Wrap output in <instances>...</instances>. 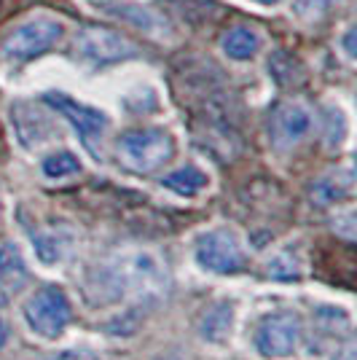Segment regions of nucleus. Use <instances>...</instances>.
I'll return each instance as SVG.
<instances>
[{
  "label": "nucleus",
  "instance_id": "1",
  "mask_svg": "<svg viewBox=\"0 0 357 360\" xmlns=\"http://www.w3.org/2000/svg\"><path fill=\"white\" fill-rule=\"evenodd\" d=\"M175 156V137L162 127L129 129L119 137V159L137 175H150L162 169Z\"/></svg>",
  "mask_w": 357,
  "mask_h": 360
},
{
  "label": "nucleus",
  "instance_id": "2",
  "mask_svg": "<svg viewBox=\"0 0 357 360\" xmlns=\"http://www.w3.org/2000/svg\"><path fill=\"white\" fill-rule=\"evenodd\" d=\"M62 32H65V27H62L60 19L46 14L32 16V19L19 25L8 35V41L3 46V57L8 62H14V65H22V62L32 60V57H41L44 51H48L60 41Z\"/></svg>",
  "mask_w": 357,
  "mask_h": 360
},
{
  "label": "nucleus",
  "instance_id": "3",
  "mask_svg": "<svg viewBox=\"0 0 357 360\" xmlns=\"http://www.w3.org/2000/svg\"><path fill=\"white\" fill-rule=\"evenodd\" d=\"M25 320L38 336L44 339H57L62 330L73 320V307L65 290L57 285L41 288L27 304H25Z\"/></svg>",
  "mask_w": 357,
  "mask_h": 360
},
{
  "label": "nucleus",
  "instance_id": "4",
  "mask_svg": "<svg viewBox=\"0 0 357 360\" xmlns=\"http://www.w3.org/2000/svg\"><path fill=\"white\" fill-rule=\"evenodd\" d=\"M301 317L293 312H274L266 315L258 328H255V349L264 358H287L296 352L298 342H301Z\"/></svg>",
  "mask_w": 357,
  "mask_h": 360
},
{
  "label": "nucleus",
  "instance_id": "5",
  "mask_svg": "<svg viewBox=\"0 0 357 360\" xmlns=\"http://www.w3.org/2000/svg\"><path fill=\"white\" fill-rule=\"evenodd\" d=\"M196 261L202 269L215 274H237L247 264L242 245L228 229H215L202 234L196 242Z\"/></svg>",
  "mask_w": 357,
  "mask_h": 360
},
{
  "label": "nucleus",
  "instance_id": "6",
  "mask_svg": "<svg viewBox=\"0 0 357 360\" xmlns=\"http://www.w3.org/2000/svg\"><path fill=\"white\" fill-rule=\"evenodd\" d=\"M75 51L91 65H110V62L137 57V46L121 32H113L108 27H84L75 35Z\"/></svg>",
  "mask_w": 357,
  "mask_h": 360
},
{
  "label": "nucleus",
  "instance_id": "7",
  "mask_svg": "<svg viewBox=\"0 0 357 360\" xmlns=\"http://www.w3.org/2000/svg\"><path fill=\"white\" fill-rule=\"evenodd\" d=\"M46 103L57 108L62 116L73 124L75 132L84 140V146L100 159V143H103V135L105 129H108V116H105L103 110L84 105V103H75L73 97H67L62 91H48Z\"/></svg>",
  "mask_w": 357,
  "mask_h": 360
},
{
  "label": "nucleus",
  "instance_id": "8",
  "mask_svg": "<svg viewBox=\"0 0 357 360\" xmlns=\"http://www.w3.org/2000/svg\"><path fill=\"white\" fill-rule=\"evenodd\" d=\"M312 129V116L309 110L301 105H293V103H285V105H277L274 113H271V121H268V135H271V143L274 148L287 150L298 146L304 137L309 135Z\"/></svg>",
  "mask_w": 357,
  "mask_h": 360
},
{
  "label": "nucleus",
  "instance_id": "9",
  "mask_svg": "<svg viewBox=\"0 0 357 360\" xmlns=\"http://www.w3.org/2000/svg\"><path fill=\"white\" fill-rule=\"evenodd\" d=\"M27 283H30V271H27L22 250L14 242H0V290L16 296Z\"/></svg>",
  "mask_w": 357,
  "mask_h": 360
},
{
  "label": "nucleus",
  "instance_id": "10",
  "mask_svg": "<svg viewBox=\"0 0 357 360\" xmlns=\"http://www.w3.org/2000/svg\"><path fill=\"white\" fill-rule=\"evenodd\" d=\"M11 119H14L16 132H19L25 146H41L46 137H48V132H51L48 121L41 113H35L30 105H16L11 110Z\"/></svg>",
  "mask_w": 357,
  "mask_h": 360
},
{
  "label": "nucleus",
  "instance_id": "11",
  "mask_svg": "<svg viewBox=\"0 0 357 360\" xmlns=\"http://www.w3.org/2000/svg\"><path fill=\"white\" fill-rule=\"evenodd\" d=\"M352 186H355V175L352 169H342V172H330L323 180H317L314 186V199L317 205H330V202H339L352 194Z\"/></svg>",
  "mask_w": 357,
  "mask_h": 360
},
{
  "label": "nucleus",
  "instance_id": "12",
  "mask_svg": "<svg viewBox=\"0 0 357 360\" xmlns=\"http://www.w3.org/2000/svg\"><path fill=\"white\" fill-rule=\"evenodd\" d=\"M164 188L175 191L178 196H196L202 188H207V175L199 169V167H180L175 172H169L167 178L162 180Z\"/></svg>",
  "mask_w": 357,
  "mask_h": 360
},
{
  "label": "nucleus",
  "instance_id": "13",
  "mask_svg": "<svg viewBox=\"0 0 357 360\" xmlns=\"http://www.w3.org/2000/svg\"><path fill=\"white\" fill-rule=\"evenodd\" d=\"M261 46V38L247 27H234L223 35V51L231 60H250Z\"/></svg>",
  "mask_w": 357,
  "mask_h": 360
},
{
  "label": "nucleus",
  "instance_id": "14",
  "mask_svg": "<svg viewBox=\"0 0 357 360\" xmlns=\"http://www.w3.org/2000/svg\"><path fill=\"white\" fill-rule=\"evenodd\" d=\"M231 304H218V307H212L207 309V315L202 317V326H199V333L209 339V342H223L228 328H231Z\"/></svg>",
  "mask_w": 357,
  "mask_h": 360
},
{
  "label": "nucleus",
  "instance_id": "15",
  "mask_svg": "<svg viewBox=\"0 0 357 360\" xmlns=\"http://www.w3.org/2000/svg\"><path fill=\"white\" fill-rule=\"evenodd\" d=\"M81 172V162L78 156L70 153V150H57L51 156L44 159V175L51 180H60V178H70V175H78Z\"/></svg>",
  "mask_w": 357,
  "mask_h": 360
},
{
  "label": "nucleus",
  "instance_id": "16",
  "mask_svg": "<svg viewBox=\"0 0 357 360\" xmlns=\"http://www.w3.org/2000/svg\"><path fill=\"white\" fill-rule=\"evenodd\" d=\"M339 0H293V14L301 19V22H320L330 14V8L336 6Z\"/></svg>",
  "mask_w": 357,
  "mask_h": 360
},
{
  "label": "nucleus",
  "instance_id": "17",
  "mask_svg": "<svg viewBox=\"0 0 357 360\" xmlns=\"http://www.w3.org/2000/svg\"><path fill=\"white\" fill-rule=\"evenodd\" d=\"M268 277L274 280H298L301 277V269H298V261L290 253H283L277 258L268 261Z\"/></svg>",
  "mask_w": 357,
  "mask_h": 360
},
{
  "label": "nucleus",
  "instance_id": "18",
  "mask_svg": "<svg viewBox=\"0 0 357 360\" xmlns=\"http://www.w3.org/2000/svg\"><path fill=\"white\" fill-rule=\"evenodd\" d=\"M32 242H35V253L44 264H57L62 258V245L57 234H32Z\"/></svg>",
  "mask_w": 357,
  "mask_h": 360
},
{
  "label": "nucleus",
  "instance_id": "19",
  "mask_svg": "<svg viewBox=\"0 0 357 360\" xmlns=\"http://www.w3.org/2000/svg\"><path fill=\"white\" fill-rule=\"evenodd\" d=\"M32 360H94L89 352H75V349H62V352H51V355H41Z\"/></svg>",
  "mask_w": 357,
  "mask_h": 360
},
{
  "label": "nucleus",
  "instance_id": "20",
  "mask_svg": "<svg viewBox=\"0 0 357 360\" xmlns=\"http://www.w3.org/2000/svg\"><path fill=\"white\" fill-rule=\"evenodd\" d=\"M8 333H11V328H8V320H6V315H3V307H0V349L6 347V342H8Z\"/></svg>",
  "mask_w": 357,
  "mask_h": 360
},
{
  "label": "nucleus",
  "instance_id": "21",
  "mask_svg": "<svg viewBox=\"0 0 357 360\" xmlns=\"http://www.w3.org/2000/svg\"><path fill=\"white\" fill-rule=\"evenodd\" d=\"M352 41H355V27L346 32V38H344V49H346L349 57H355V44H352Z\"/></svg>",
  "mask_w": 357,
  "mask_h": 360
},
{
  "label": "nucleus",
  "instance_id": "22",
  "mask_svg": "<svg viewBox=\"0 0 357 360\" xmlns=\"http://www.w3.org/2000/svg\"><path fill=\"white\" fill-rule=\"evenodd\" d=\"M258 3H277V0H258Z\"/></svg>",
  "mask_w": 357,
  "mask_h": 360
},
{
  "label": "nucleus",
  "instance_id": "23",
  "mask_svg": "<svg viewBox=\"0 0 357 360\" xmlns=\"http://www.w3.org/2000/svg\"><path fill=\"white\" fill-rule=\"evenodd\" d=\"M0 212H3V207H0Z\"/></svg>",
  "mask_w": 357,
  "mask_h": 360
}]
</instances>
